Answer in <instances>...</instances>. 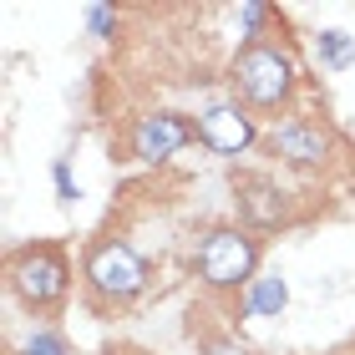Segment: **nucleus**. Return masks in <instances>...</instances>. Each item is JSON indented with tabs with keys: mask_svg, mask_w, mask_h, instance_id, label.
Listing matches in <instances>:
<instances>
[{
	"mask_svg": "<svg viewBox=\"0 0 355 355\" xmlns=\"http://www.w3.org/2000/svg\"><path fill=\"white\" fill-rule=\"evenodd\" d=\"M229 96L244 102L254 117H269V122L300 112L304 67H300L295 41H284V36L239 41V51L229 56Z\"/></svg>",
	"mask_w": 355,
	"mask_h": 355,
	"instance_id": "nucleus-1",
	"label": "nucleus"
},
{
	"mask_svg": "<svg viewBox=\"0 0 355 355\" xmlns=\"http://www.w3.org/2000/svg\"><path fill=\"white\" fill-rule=\"evenodd\" d=\"M71 254L61 239H26V244L6 249V295L31 325H56L71 304Z\"/></svg>",
	"mask_w": 355,
	"mask_h": 355,
	"instance_id": "nucleus-2",
	"label": "nucleus"
},
{
	"mask_svg": "<svg viewBox=\"0 0 355 355\" xmlns=\"http://www.w3.org/2000/svg\"><path fill=\"white\" fill-rule=\"evenodd\" d=\"M259 153L274 168L300 173V178H320V183H330L340 173H355V148L340 137V127L330 117H320V112H304V107L264 127Z\"/></svg>",
	"mask_w": 355,
	"mask_h": 355,
	"instance_id": "nucleus-3",
	"label": "nucleus"
},
{
	"mask_svg": "<svg viewBox=\"0 0 355 355\" xmlns=\"http://www.w3.org/2000/svg\"><path fill=\"white\" fill-rule=\"evenodd\" d=\"M153 279H157L153 259L122 234L92 239L87 254H82V300L102 320H117L127 310H137L142 295L153 289Z\"/></svg>",
	"mask_w": 355,
	"mask_h": 355,
	"instance_id": "nucleus-4",
	"label": "nucleus"
},
{
	"mask_svg": "<svg viewBox=\"0 0 355 355\" xmlns=\"http://www.w3.org/2000/svg\"><path fill=\"white\" fill-rule=\"evenodd\" d=\"M264 249L269 239L249 234L244 223H203L193 234V279L218 300H244L249 284L264 269Z\"/></svg>",
	"mask_w": 355,
	"mask_h": 355,
	"instance_id": "nucleus-5",
	"label": "nucleus"
},
{
	"mask_svg": "<svg viewBox=\"0 0 355 355\" xmlns=\"http://www.w3.org/2000/svg\"><path fill=\"white\" fill-rule=\"evenodd\" d=\"M229 193H234V223H244L249 234L274 239L300 229L304 218L315 214L310 193L289 188L274 168H234L229 173Z\"/></svg>",
	"mask_w": 355,
	"mask_h": 355,
	"instance_id": "nucleus-6",
	"label": "nucleus"
},
{
	"mask_svg": "<svg viewBox=\"0 0 355 355\" xmlns=\"http://www.w3.org/2000/svg\"><path fill=\"white\" fill-rule=\"evenodd\" d=\"M193 142H198L193 112L153 107V112H137V117L127 122V132H122V142H112V153H122V163L157 168V163H173L178 153H188Z\"/></svg>",
	"mask_w": 355,
	"mask_h": 355,
	"instance_id": "nucleus-7",
	"label": "nucleus"
},
{
	"mask_svg": "<svg viewBox=\"0 0 355 355\" xmlns=\"http://www.w3.org/2000/svg\"><path fill=\"white\" fill-rule=\"evenodd\" d=\"M193 122H198V148L214 153V157H244V153L259 148V137H264L259 117H254L244 102H234V96H218V102L198 107Z\"/></svg>",
	"mask_w": 355,
	"mask_h": 355,
	"instance_id": "nucleus-8",
	"label": "nucleus"
},
{
	"mask_svg": "<svg viewBox=\"0 0 355 355\" xmlns=\"http://www.w3.org/2000/svg\"><path fill=\"white\" fill-rule=\"evenodd\" d=\"M284 304H289V284L279 274H259V279L249 284V295L239 300V315L244 320H269V315H279Z\"/></svg>",
	"mask_w": 355,
	"mask_h": 355,
	"instance_id": "nucleus-9",
	"label": "nucleus"
},
{
	"mask_svg": "<svg viewBox=\"0 0 355 355\" xmlns=\"http://www.w3.org/2000/svg\"><path fill=\"white\" fill-rule=\"evenodd\" d=\"M6 355H76V345L61 325H31L21 340H10Z\"/></svg>",
	"mask_w": 355,
	"mask_h": 355,
	"instance_id": "nucleus-10",
	"label": "nucleus"
},
{
	"mask_svg": "<svg viewBox=\"0 0 355 355\" xmlns=\"http://www.w3.org/2000/svg\"><path fill=\"white\" fill-rule=\"evenodd\" d=\"M315 56H320V67H325V71H345L355 61V36L340 31V26L315 31Z\"/></svg>",
	"mask_w": 355,
	"mask_h": 355,
	"instance_id": "nucleus-11",
	"label": "nucleus"
},
{
	"mask_svg": "<svg viewBox=\"0 0 355 355\" xmlns=\"http://www.w3.org/2000/svg\"><path fill=\"white\" fill-rule=\"evenodd\" d=\"M193 340H198V355H259L244 335L229 330V325H223V330H203V335H193Z\"/></svg>",
	"mask_w": 355,
	"mask_h": 355,
	"instance_id": "nucleus-12",
	"label": "nucleus"
},
{
	"mask_svg": "<svg viewBox=\"0 0 355 355\" xmlns=\"http://www.w3.org/2000/svg\"><path fill=\"white\" fill-rule=\"evenodd\" d=\"M117 26H122V10L117 6H87V36L112 41V36H117Z\"/></svg>",
	"mask_w": 355,
	"mask_h": 355,
	"instance_id": "nucleus-13",
	"label": "nucleus"
},
{
	"mask_svg": "<svg viewBox=\"0 0 355 355\" xmlns=\"http://www.w3.org/2000/svg\"><path fill=\"white\" fill-rule=\"evenodd\" d=\"M51 178H56V198H61V203H76V198H82V188L71 183V168H67V157H56Z\"/></svg>",
	"mask_w": 355,
	"mask_h": 355,
	"instance_id": "nucleus-14",
	"label": "nucleus"
}]
</instances>
